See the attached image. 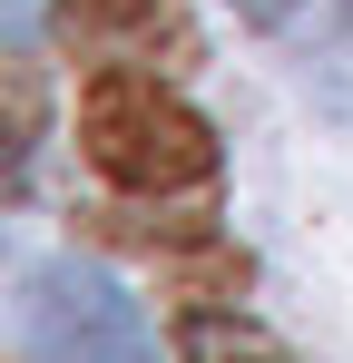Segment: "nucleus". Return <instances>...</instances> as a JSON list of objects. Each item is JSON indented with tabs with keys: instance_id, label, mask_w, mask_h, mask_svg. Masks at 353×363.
I'll return each mask as SVG.
<instances>
[{
	"instance_id": "obj_1",
	"label": "nucleus",
	"mask_w": 353,
	"mask_h": 363,
	"mask_svg": "<svg viewBox=\"0 0 353 363\" xmlns=\"http://www.w3.org/2000/svg\"><path fill=\"white\" fill-rule=\"evenodd\" d=\"M79 138H89V167L128 196H176L216 177V128L147 69H99L79 99Z\"/></svg>"
},
{
	"instance_id": "obj_2",
	"label": "nucleus",
	"mask_w": 353,
	"mask_h": 363,
	"mask_svg": "<svg viewBox=\"0 0 353 363\" xmlns=\"http://www.w3.org/2000/svg\"><path fill=\"white\" fill-rule=\"evenodd\" d=\"M20 334H30L40 363H157L138 304L118 295L99 265H79V255L30 265V285H20Z\"/></svg>"
},
{
	"instance_id": "obj_3",
	"label": "nucleus",
	"mask_w": 353,
	"mask_h": 363,
	"mask_svg": "<svg viewBox=\"0 0 353 363\" xmlns=\"http://www.w3.org/2000/svg\"><path fill=\"white\" fill-rule=\"evenodd\" d=\"M59 30H69V50H176V20L167 0H59Z\"/></svg>"
},
{
	"instance_id": "obj_5",
	"label": "nucleus",
	"mask_w": 353,
	"mask_h": 363,
	"mask_svg": "<svg viewBox=\"0 0 353 363\" xmlns=\"http://www.w3.org/2000/svg\"><path fill=\"white\" fill-rule=\"evenodd\" d=\"M235 20H255V30H285V20H294V0H235Z\"/></svg>"
},
{
	"instance_id": "obj_4",
	"label": "nucleus",
	"mask_w": 353,
	"mask_h": 363,
	"mask_svg": "<svg viewBox=\"0 0 353 363\" xmlns=\"http://www.w3.org/2000/svg\"><path fill=\"white\" fill-rule=\"evenodd\" d=\"M176 363H294V354L265 334V324H245V314H206V304H196V314L176 324Z\"/></svg>"
},
{
	"instance_id": "obj_6",
	"label": "nucleus",
	"mask_w": 353,
	"mask_h": 363,
	"mask_svg": "<svg viewBox=\"0 0 353 363\" xmlns=\"http://www.w3.org/2000/svg\"><path fill=\"white\" fill-rule=\"evenodd\" d=\"M334 20H344V30H353V0H334Z\"/></svg>"
}]
</instances>
